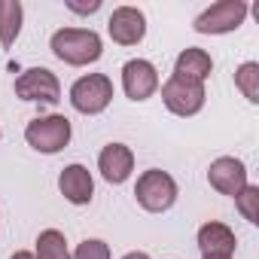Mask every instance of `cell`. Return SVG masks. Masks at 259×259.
<instances>
[{
  "instance_id": "6da1fadb",
  "label": "cell",
  "mask_w": 259,
  "mask_h": 259,
  "mask_svg": "<svg viewBox=\"0 0 259 259\" xmlns=\"http://www.w3.org/2000/svg\"><path fill=\"white\" fill-rule=\"evenodd\" d=\"M49 49L58 61L70 64V67H85V64H95L101 58L104 43L92 28H61L52 34Z\"/></svg>"
},
{
  "instance_id": "7a4b0ae2",
  "label": "cell",
  "mask_w": 259,
  "mask_h": 259,
  "mask_svg": "<svg viewBox=\"0 0 259 259\" xmlns=\"http://www.w3.org/2000/svg\"><path fill=\"white\" fill-rule=\"evenodd\" d=\"M70 135H73L70 119H67V116H58V113H52V116H37V119H31L28 128H25L28 147H34V150L43 153V156L61 153V150L70 144Z\"/></svg>"
},
{
  "instance_id": "3957f363",
  "label": "cell",
  "mask_w": 259,
  "mask_h": 259,
  "mask_svg": "<svg viewBox=\"0 0 259 259\" xmlns=\"http://www.w3.org/2000/svg\"><path fill=\"white\" fill-rule=\"evenodd\" d=\"M135 198L138 204L147 210V213H165L174 207L177 201V180L168 174V171H159V168H150L138 177V186H135Z\"/></svg>"
},
{
  "instance_id": "277c9868",
  "label": "cell",
  "mask_w": 259,
  "mask_h": 259,
  "mask_svg": "<svg viewBox=\"0 0 259 259\" xmlns=\"http://www.w3.org/2000/svg\"><path fill=\"white\" fill-rule=\"evenodd\" d=\"M113 101V79L104 73H85L70 85V104L82 116H98Z\"/></svg>"
},
{
  "instance_id": "5b68a950",
  "label": "cell",
  "mask_w": 259,
  "mask_h": 259,
  "mask_svg": "<svg viewBox=\"0 0 259 259\" xmlns=\"http://www.w3.org/2000/svg\"><path fill=\"white\" fill-rule=\"evenodd\" d=\"M247 4H241V0H217V4H210L198 19H195V31L198 34H232L244 25L247 19Z\"/></svg>"
},
{
  "instance_id": "8992f818",
  "label": "cell",
  "mask_w": 259,
  "mask_h": 259,
  "mask_svg": "<svg viewBox=\"0 0 259 259\" xmlns=\"http://www.w3.org/2000/svg\"><path fill=\"white\" fill-rule=\"evenodd\" d=\"M162 101L174 116L186 119V116L201 113V107L207 101V92H204V82H189V79H180V76L171 73V79L162 85Z\"/></svg>"
},
{
  "instance_id": "52a82bcc",
  "label": "cell",
  "mask_w": 259,
  "mask_h": 259,
  "mask_svg": "<svg viewBox=\"0 0 259 259\" xmlns=\"http://www.w3.org/2000/svg\"><path fill=\"white\" fill-rule=\"evenodd\" d=\"M16 95L22 101H34V104H58L61 101V82L52 70L46 67H31L16 79Z\"/></svg>"
},
{
  "instance_id": "ba28073f",
  "label": "cell",
  "mask_w": 259,
  "mask_h": 259,
  "mask_svg": "<svg viewBox=\"0 0 259 259\" xmlns=\"http://www.w3.org/2000/svg\"><path fill=\"white\" fill-rule=\"evenodd\" d=\"M122 89L132 101H147L159 92V70L147 58H132L122 64Z\"/></svg>"
},
{
  "instance_id": "9c48e42d",
  "label": "cell",
  "mask_w": 259,
  "mask_h": 259,
  "mask_svg": "<svg viewBox=\"0 0 259 259\" xmlns=\"http://www.w3.org/2000/svg\"><path fill=\"white\" fill-rule=\"evenodd\" d=\"M107 34L119 46H138L147 37V16L138 7H116L107 22Z\"/></svg>"
},
{
  "instance_id": "30bf717a",
  "label": "cell",
  "mask_w": 259,
  "mask_h": 259,
  "mask_svg": "<svg viewBox=\"0 0 259 259\" xmlns=\"http://www.w3.org/2000/svg\"><path fill=\"white\" fill-rule=\"evenodd\" d=\"M207 183H210L220 195L235 198V195L247 186V168H244V162L235 159V156H220V159H213L210 168H207Z\"/></svg>"
},
{
  "instance_id": "8fae6325",
  "label": "cell",
  "mask_w": 259,
  "mask_h": 259,
  "mask_svg": "<svg viewBox=\"0 0 259 259\" xmlns=\"http://www.w3.org/2000/svg\"><path fill=\"white\" fill-rule=\"evenodd\" d=\"M235 247H238V238L235 232L226 226V223H204L198 229V250H201V259H232L235 256Z\"/></svg>"
},
{
  "instance_id": "7c38bea8",
  "label": "cell",
  "mask_w": 259,
  "mask_h": 259,
  "mask_svg": "<svg viewBox=\"0 0 259 259\" xmlns=\"http://www.w3.org/2000/svg\"><path fill=\"white\" fill-rule=\"evenodd\" d=\"M98 171H101V177L107 183L119 186L135 171V153L128 150L125 144H107L101 150V156H98Z\"/></svg>"
},
{
  "instance_id": "4fadbf2b",
  "label": "cell",
  "mask_w": 259,
  "mask_h": 259,
  "mask_svg": "<svg viewBox=\"0 0 259 259\" xmlns=\"http://www.w3.org/2000/svg\"><path fill=\"white\" fill-rule=\"evenodd\" d=\"M58 189H61V195H64L70 204H76V207H82V204H89V201L95 198V180H92L89 168L79 165V162L67 165V168L58 174Z\"/></svg>"
},
{
  "instance_id": "5bb4252c",
  "label": "cell",
  "mask_w": 259,
  "mask_h": 259,
  "mask_svg": "<svg viewBox=\"0 0 259 259\" xmlns=\"http://www.w3.org/2000/svg\"><path fill=\"white\" fill-rule=\"evenodd\" d=\"M210 70H213V61H210V55H207L204 49H198V46L183 49V52L177 55V61H174V76L189 79V82H204V79L210 76Z\"/></svg>"
},
{
  "instance_id": "9a60e30c",
  "label": "cell",
  "mask_w": 259,
  "mask_h": 259,
  "mask_svg": "<svg viewBox=\"0 0 259 259\" xmlns=\"http://www.w3.org/2000/svg\"><path fill=\"white\" fill-rule=\"evenodd\" d=\"M22 19H25V10L19 0H0V46L10 49L22 31Z\"/></svg>"
},
{
  "instance_id": "2e32d148",
  "label": "cell",
  "mask_w": 259,
  "mask_h": 259,
  "mask_svg": "<svg viewBox=\"0 0 259 259\" xmlns=\"http://www.w3.org/2000/svg\"><path fill=\"white\" fill-rule=\"evenodd\" d=\"M34 259H70V250H67V241L58 229H46L37 235V253Z\"/></svg>"
},
{
  "instance_id": "e0dca14e",
  "label": "cell",
  "mask_w": 259,
  "mask_h": 259,
  "mask_svg": "<svg viewBox=\"0 0 259 259\" xmlns=\"http://www.w3.org/2000/svg\"><path fill=\"white\" fill-rule=\"evenodd\" d=\"M235 89H238L250 104H259V64H256V61H244V64L235 70Z\"/></svg>"
},
{
  "instance_id": "ac0fdd59",
  "label": "cell",
  "mask_w": 259,
  "mask_h": 259,
  "mask_svg": "<svg viewBox=\"0 0 259 259\" xmlns=\"http://www.w3.org/2000/svg\"><path fill=\"white\" fill-rule=\"evenodd\" d=\"M235 207L247 223H259V186L247 183L238 195H235Z\"/></svg>"
},
{
  "instance_id": "d6986e66",
  "label": "cell",
  "mask_w": 259,
  "mask_h": 259,
  "mask_svg": "<svg viewBox=\"0 0 259 259\" xmlns=\"http://www.w3.org/2000/svg\"><path fill=\"white\" fill-rule=\"evenodd\" d=\"M70 259H110V244H104L101 238H85L82 244H76Z\"/></svg>"
},
{
  "instance_id": "ffe728a7",
  "label": "cell",
  "mask_w": 259,
  "mask_h": 259,
  "mask_svg": "<svg viewBox=\"0 0 259 259\" xmlns=\"http://www.w3.org/2000/svg\"><path fill=\"white\" fill-rule=\"evenodd\" d=\"M67 10H70V13H79V16H89V13H98V10H101V0H89V4L67 0Z\"/></svg>"
},
{
  "instance_id": "44dd1931",
  "label": "cell",
  "mask_w": 259,
  "mask_h": 259,
  "mask_svg": "<svg viewBox=\"0 0 259 259\" xmlns=\"http://www.w3.org/2000/svg\"><path fill=\"white\" fill-rule=\"evenodd\" d=\"M122 259H150V253H144V250H132V253H125Z\"/></svg>"
},
{
  "instance_id": "7402d4cb",
  "label": "cell",
  "mask_w": 259,
  "mask_h": 259,
  "mask_svg": "<svg viewBox=\"0 0 259 259\" xmlns=\"http://www.w3.org/2000/svg\"><path fill=\"white\" fill-rule=\"evenodd\" d=\"M10 259H34V253H28V250H19V253H13Z\"/></svg>"
}]
</instances>
